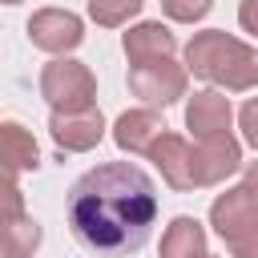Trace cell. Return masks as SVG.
I'll use <instances>...</instances> for the list:
<instances>
[{"instance_id":"6da1fadb","label":"cell","mask_w":258,"mask_h":258,"mask_svg":"<svg viewBox=\"0 0 258 258\" xmlns=\"http://www.w3.org/2000/svg\"><path fill=\"white\" fill-rule=\"evenodd\" d=\"M157 222L153 177L133 161H105L69 189V226L93 254H137Z\"/></svg>"},{"instance_id":"7a4b0ae2","label":"cell","mask_w":258,"mask_h":258,"mask_svg":"<svg viewBox=\"0 0 258 258\" xmlns=\"http://www.w3.org/2000/svg\"><path fill=\"white\" fill-rule=\"evenodd\" d=\"M185 69L194 77H202L210 89H222V93L258 89V52L246 40H238L222 28L194 32V40L185 44Z\"/></svg>"},{"instance_id":"3957f363","label":"cell","mask_w":258,"mask_h":258,"mask_svg":"<svg viewBox=\"0 0 258 258\" xmlns=\"http://www.w3.org/2000/svg\"><path fill=\"white\" fill-rule=\"evenodd\" d=\"M210 226L226 242L230 258H258V206L242 185L226 189L210 206Z\"/></svg>"},{"instance_id":"277c9868","label":"cell","mask_w":258,"mask_h":258,"mask_svg":"<svg viewBox=\"0 0 258 258\" xmlns=\"http://www.w3.org/2000/svg\"><path fill=\"white\" fill-rule=\"evenodd\" d=\"M40 97L48 109H93L97 105V81L89 64L73 56H56L40 69Z\"/></svg>"},{"instance_id":"5b68a950","label":"cell","mask_w":258,"mask_h":258,"mask_svg":"<svg viewBox=\"0 0 258 258\" xmlns=\"http://www.w3.org/2000/svg\"><path fill=\"white\" fill-rule=\"evenodd\" d=\"M185 85H189V69L177 64L173 56L165 60H149V64H129V93L137 101H145V109H165L173 101L185 97Z\"/></svg>"},{"instance_id":"8992f818","label":"cell","mask_w":258,"mask_h":258,"mask_svg":"<svg viewBox=\"0 0 258 258\" xmlns=\"http://www.w3.org/2000/svg\"><path fill=\"white\" fill-rule=\"evenodd\" d=\"M28 40L40 52L64 56L85 40V20L77 12H69V8H36L28 16Z\"/></svg>"},{"instance_id":"52a82bcc","label":"cell","mask_w":258,"mask_h":258,"mask_svg":"<svg viewBox=\"0 0 258 258\" xmlns=\"http://www.w3.org/2000/svg\"><path fill=\"white\" fill-rule=\"evenodd\" d=\"M48 133L60 153H89L105 137V117L101 109H52L48 113Z\"/></svg>"},{"instance_id":"ba28073f","label":"cell","mask_w":258,"mask_h":258,"mask_svg":"<svg viewBox=\"0 0 258 258\" xmlns=\"http://www.w3.org/2000/svg\"><path fill=\"white\" fill-rule=\"evenodd\" d=\"M242 169V145L234 133L222 137H202L194 145V189H210L222 185L230 173Z\"/></svg>"},{"instance_id":"9c48e42d","label":"cell","mask_w":258,"mask_h":258,"mask_svg":"<svg viewBox=\"0 0 258 258\" xmlns=\"http://www.w3.org/2000/svg\"><path fill=\"white\" fill-rule=\"evenodd\" d=\"M230 125H234V105H230V97L222 89H202V93L189 97V105H185V129L198 141L202 137H222V133H230Z\"/></svg>"},{"instance_id":"30bf717a","label":"cell","mask_w":258,"mask_h":258,"mask_svg":"<svg viewBox=\"0 0 258 258\" xmlns=\"http://www.w3.org/2000/svg\"><path fill=\"white\" fill-rule=\"evenodd\" d=\"M161 133H169V129L153 109H125L113 121V141L129 157H149V149L161 141Z\"/></svg>"},{"instance_id":"8fae6325","label":"cell","mask_w":258,"mask_h":258,"mask_svg":"<svg viewBox=\"0 0 258 258\" xmlns=\"http://www.w3.org/2000/svg\"><path fill=\"white\" fill-rule=\"evenodd\" d=\"M149 161L161 169L169 189H177V194L194 189V145L181 133H161V141L149 149Z\"/></svg>"},{"instance_id":"7c38bea8","label":"cell","mask_w":258,"mask_h":258,"mask_svg":"<svg viewBox=\"0 0 258 258\" xmlns=\"http://www.w3.org/2000/svg\"><path fill=\"white\" fill-rule=\"evenodd\" d=\"M121 48H125L129 64H149V60L173 56L177 52V36L161 20H141V24H129V32L121 36Z\"/></svg>"},{"instance_id":"4fadbf2b","label":"cell","mask_w":258,"mask_h":258,"mask_svg":"<svg viewBox=\"0 0 258 258\" xmlns=\"http://www.w3.org/2000/svg\"><path fill=\"white\" fill-rule=\"evenodd\" d=\"M206 254H210V250H206V226H202L198 218L181 214V218H173V222L165 226L157 258H206Z\"/></svg>"},{"instance_id":"5bb4252c","label":"cell","mask_w":258,"mask_h":258,"mask_svg":"<svg viewBox=\"0 0 258 258\" xmlns=\"http://www.w3.org/2000/svg\"><path fill=\"white\" fill-rule=\"evenodd\" d=\"M4 161H8L12 181H16L24 169H36V165H40L36 137H32L24 125H16V121H4Z\"/></svg>"},{"instance_id":"9a60e30c","label":"cell","mask_w":258,"mask_h":258,"mask_svg":"<svg viewBox=\"0 0 258 258\" xmlns=\"http://www.w3.org/2000/svg\"><path fill=\"white\" fill-rule=\"evenodd\" d=\"M40 246V222L20 214V218H8L4 226V258H32Z\"/></svg>"},{"instance_id":"2e32d148","label":"cell","mask_w":258,"mask_h":258,"mask_svg":"<svg viewBox=\"0 0 258 258\" xmlns=\"http://www.w3.org/2000/svg\"><path fill=\"white\" fill-rule=\"evenodd\" d=\"M141 8H145V0H89V20L101 28H121Z\"/></svg>"},{"instance_id":"e0dca14e","label":"cell","mask_w":258,"mask_h":258,"mask_svg":"<svg viewBox=\"0 0 258 258\" xmlns=\"http://www.w3.org/2000/svg\"><path fill=\"white\" fill-rule=\"evenodd\" d=\"M210 8H214V0H161V12L177 24H198V20H206Z\"/></svg>"},{"instance_id":"ac0fdd59","label":"cell","mask_w":258,"mask_h":258,"mask_svg":"<svg viewBox=\"0 0 258 258\" xmlns=\"http://www.w3.org/2000/svg\"><path fill=\"white\" fill-rule=\"evenodd\" d=\"M238 129H242V141L250 149H258V97H250L242 109H238Z\"/></svg>"},{"instance_id":"d6986e66","label":"cell","mask_w":258,"mask_h":258,"mask_svg":"<svg viewBox=\"0 0 258 258\" xmlns=\"http://www.w3.org/2000/svg\"><path fill=\"white\" fill-rule=\"evenodd\" d=\"M238 24L258 40V0H242L238 4Z\"/></svg>"},{"instance_id":"ffe728a7","label":"cell","mask_w":258,"mask_h":258,"mask_svg":"<svg viewBox=\"0 0 258 258\" xmlns=\"http://www.w3.org/2000/svg\"><path fill=\"white\" fill-rule=\"evenodd\" d=\"M242 189L250 194V202L258 206V161H250L246 169H242Z\"/></svg>"},{"instance_id":"44dd1931","label":"cell","mask_w":258,"mask_h":258,"mask_svg":"<svg viewBox=\"0 0 258 258\" xmlns=\"http://www.w3.org/2000/svg\"><path fill=\"white\" fill-rule=\"evenodd\" d=\"M24 214V194H20V185L12 181V189H8V218H20Z\"/></svg>"},{"instance_id":"7402d4cb","label":"cell","mask_w":258,"mask_h":258,"mask_svg":"<svg viewBox=\"0 0 258 258\" xmlns=\"http://www.w3.org/2000/svg\"><path fill=\"white\" fill-rule=\"evenodd\" d=\"M4 4H20V0H4Z\"/></svg>"},{"instance_id":"603a6c76","label":"cell","mask_w":258,"mask_h":258,"mask_svg":"<svg viewBox=\"0 0 258 258\" xmlns=\"http://www.w3.org/2000/svg\"><path fill=\"white\" fill-rule=\"evenodd\" d=\"M206 258H214V254H206Z\"/></svg>"}]
</instances>
